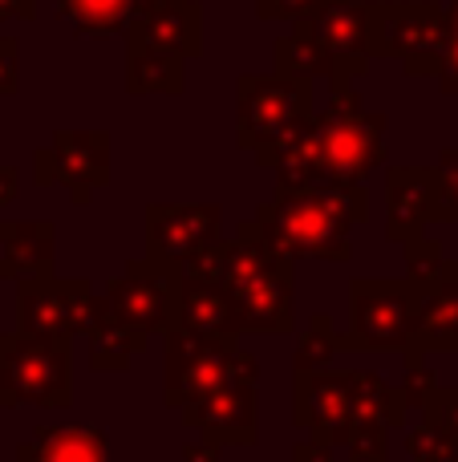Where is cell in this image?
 I'll return each mask as SVG.
<instances>
[{"label":"cell","mask_w":458,"mask_h":462,"mask_svg":"<svg viewBox=\"0 0 458 462\" xmlns=\"http://www.w3.org/2000/svg\"><path fill=\"white\" fill-rule=\"evenodd\" d=\"M179 458H183V462H224V447H215V442H203V439H191Z\"/></svg>","instance_id":"32"},{"label":"cell","mask_w":458,"mask_h":462,"mask_svg":"<svg viewBox=\"0 0 458 462\" xmlns=\"http://www.w3.org/2000/svg\"><path fill=\"white\" fill-rule=\"evenodd\" d=\"M353 426H378V430H406L410 410H406L398 385H389L381 374L353 369Z\"/></svg>","instance_id":"20"},{"label":"cell","mask_w":458,"mask_h":462,"mask_svg":"<svg viewBox=\"0 0 458 462\" xmlns=\"http://www.w3.org/2000/svg\"><path fill=\"white\" fill-rule=\"evenodd\" d=\"M422 357H426V353L406 349V377H402V385H398V393H402L406 410H418V414H422V406H426V402L435 398V390H438L435 369H430Z\"/></svg>","instance_id":"26"},{"label":"cell","mask_w":458,"mask_h":462,"mask_svg":"<svg viewBox=\"0 0 458 462\" xmlns=\"http://www.w3.org/2000/svg\"><path fill=\"white\" fill-rule=\"evenodd\" d=\"M292 418L313 442L345 447L353 430V369L292 374Z\"/></svg>","instance_id":"10"},{"label":"cell","mask_w":458,"mask_h":462,"mask_svg":"<svg viewBox=\"0 0 458 462\" xmlns=\"http://www.w3.org/2000/svg\"><path fill=\"white\" fill-rule=\"evenodd\" d=\"M325 5L329 0H260V13L272 16V21H297V16H308Z\"/></svg>","instance_id":"31"},{"label":"cell","mask_w":458,"mask_h":462,"mask_svg":"<svg viewBox=\"0 0 458 462\" xmlns=\"http://www.w3.org/2000/svg\"><path fill=\"white\" fill-rule=\"evenodd\" d=\"M406 458L410 462H458V442L443 426L426 422L418 414V422L406 426Z\"/></svg>","instance_id":"25"},{"label":"cell","mask_w":458,"mask_h":462,"mask_svg":"<svg viewBox=\"0 0 458 462\" xmlns=\"http://www.w3.org/2000/svg\"><path fill=\"white\" fill-rule=\"evenodd\" d=\"M289 151L308 154V171H313L308 187H313V179H321V183H329V187H357L365 179V171H370L381 154V118L378 114L353 110L349 97H341L321 118L316 134L308 138L305 146L292 143Z\"/></svg>","instance_id":"4"},{"label":"cell","mask_w":458,"mask_h":462,"mask_svg":"<svg viewBox=\"0 0 458 462\" xmlns=\"http://www.w3.org/2000/svg\"><path fill=\"white\" fill-rule=\"evenodd\" d=\"M414 349L430 353V349H454L458 353V288L451 280L422 288L418 296V337Z\"/></svg>","instance_id":"21"},{"label":"cell","mask_w":458,"mask_h":462,"mask_svg":"<svg viewBox=\"0 0 458 462\" xmlns=\"http://www.w3.org/2000/svg\"><path fill=\"white\" fill-rule=\"evenodd\" d=\"M179 276L211 280L227 292L235 317V333H289L292 328V272L289 260L256 231L243 224L232 244H215L179 268Z\"/></svg>","instance_id":"1"},{"label":"cell","mask_w":458,"mask_h":462,"mask_svg":"<svg viewBox=\"0 0 458 462\" xmlns=\"http://www.w3.org/2000/svg\"><path fill=\"white\" fill-rule=\"evenodd\" d=\"M240 349L235 337H191L170 328L162 361V402L183 410L187 402L219 390L227 382V361Z\"/></svg>","instance_id":"9"},{"label":"cell","mask_w":458,"mask_h":462,"mask_svg":"<svg viewBox=\"0 0 458 462\" xmlns=\"http://www.w3.org/2000/svg\"><path fill=\"white\" fill-rule=\"evenodd\" d=\"M175 300H179V272L167 268V263L138 260L105 284L102 304L134 333L154 337L175 328Z\"/></svg>","instance_id":"7"},{"label":"cell","mask_w":458,"mask_h":462,"mask_svg":"<svg viewBox=\"0 0 458 462\" xmlns=\"http://www.w3.org/2000/svg\"><path fill=\"white\" fill-rule=\"evenodd\" d=\"M199 13L187 0H167V5H154L138 16L134 24V41L146 49H159V53L183 57L199 49Z\"/></svg>","instance_id":"16"},{"label":"cell","mask_w":458,"mask_h":462,"mask_svg":"<svg viewBox=\"0 0 458 462\" xmlns=\"http://www.w3.org/2000/svg\"><path fill=\"white\" fill-rule=\"evenodd\" d=\"M365 0H329L325 8H316V21L308 24V37L316 41L329 65L337 69V61H345L349 69H365Z\"/></svg>","instance_id":"13"},{"label":"cell","mask_w":458,"mask_h":462,"mask_svg":"<svg viewBox=\"0 0 458 462\" xmlns=\"http://www.w3.org/2000/svg\"><path fill=\"white\" fill-rule=\"evenodd\" d=\"M73 402V341L8 333L0 337V406L61 410Z\"/></svg>","instance_id":"3"},{"label":"cell","mask_w":458,"mask_h":462,"mask_svg":"<svg viewBox=\"0 0 458 462\" xmlns=\"http://www.w3.org/2000/svg\"><path fill=\"white\" fill-rule=\"evenodd\" d=\"M443 276H446V280H451V284L458 288V255H454V260H446V268H443Z\"/></svg>","instance_id":"34"},{"label":"cell","mask_w":458,"mask_h":462,"mask_svg":"<svg viewBox=\"0 0 458 462\" xmlns=\"http://www.w3.org/2000/svg\"><path fill=\"white\" fill-rule=\"evenodd\" d=\"M0 276L8 280H41L53 276V227L49 224H5L0 227Z\"/></svg>","instance_id":"17"},{"label":"cell","mask_w":458,"mask_h":462,"mask_svg":"<svg viewBox=\"0 0 458 462\" xmlns=\"http://www.w3.org/2000/svg\"><path fill=\"white\" fill-rule=\"evenodd\" d=\"M183 422L191 430H199L203 442L215 447H252L260 439V402L256 390L243 385H219V390L203 393V398L187 402L183 406Z\"/></svg>","instance_id":"12"},{"label":"cell","mask_w":458,"mask_h":462,"mask_svg":"<svg viewBox=\"0 0 458 462\" xmlns=\"http://www.w3.org/2000/svg\"><path fill=\"white\" fill-rule=\"evenodd\" d=\"M16 458H24V462H110V439H105V430L81 426V422L37 426L16 447Z\"/></svg>","instance_id":"14"},{"label":"cell","mask_w":458,"mask_h":462,"mask_svg":"<svg viewBox=\"0 0 458 462\" xmlns=\"http://www.w3.org/2000/svg\"><path fill=\"white\" fill-rule=\"evenodd\" d=\"M345 455L349 462H389V434L378 426H353L345 439Z\"/></svg>","instance_id":"28"},{"label":"cell","mask_w":458,"mask_h":462,"mask_svg":"<svg viewBox=\"0 0 458 462\" xmlns=\"http://www.w3.org/2000/svg\"><path fill=\"white\" fill-rule=\"evenodd\" d=\"M130 13V0H61V16L78 24V32H118Z\"/></svg>","instance_id":"24"},{"label":"cell","mask_w":458,"mask_h":462,"mask_svg":"<svg viewBox=\"0 0 458 462\" xmlns=\"http://www.w3.org/2000/svg\"><path fill=\"white\" fill-rule=\"evenodd\" d=\"M337 349H341V337L333 333V320L313 317L308 328L300 333V341H297L292 374H321V369H329V361L337 357Z\"/></svg>","instance_id":"23"},{"label":"cell","mask_w":458,"mask_h":462,"mask_svg":"<svg viewBox=\"0 0 458 462\" xmlns=\"http://www.w3.org/2000/svg\"><path fill=\"white\" fill-rule=\"evenodd\" d=\"M365 219L362 187H280L256 231L284 260H349V231Z\"/></svg>","instance_id":"2"},{"label":"cell","mask_w":458,"mask_h":462,"mask_svg":"<svg viewBox=\"0 0 458 462\" xmlns=\"http://www.w3.org/2000/svg\"><path fill=\"white\" fill-rule=\"evenodd\" d=\"M418 296L410 280H353L349 288V333L341 349H414Z\"/></svg>","instance_id":"5"},{"label":"cell","mask_w":458,"mask_h":462,"mask_svg":"<svg viewBox=\"0 0 458 462\" xmlns=\"http://www.w3.org/2000/svg\"><path fill=\"white\" fill-rule=\"evenodd\" d=\"M430 179H435V219H458V154H446V162Z\"/></svg>","instance_id":"29"},{"label":"cell","mask_w":458,"mask_h":462,"mask_svg":"<svg viewBox=\"0 0 458 462\" xmlns=\"http://www.w3.org/2000/svg\"><path fill=\"white\" fill-rule=\"evenodd\" d=\"M175 328L191 337H240L227 292L211 280L179 276V300H175Z\"/></svg>","instance_id":"15"},{"label":"cell","mask_w":458,"mask_h":462,"mask_svg":"<svg viewBox=\"0 0 458 462\" xmlns=\"http://www.w3.org/2000/svg\"><path fill=\"white\" fill-rule=\"evenodd\" d=\"M406 462H410V458H406Z\"/></svg>","instance_id":"36"},{"label":"cell","mask_w":458,"mask_h":462,"mask_svg":"<svg viewBox=\"0 0 458 462\" xmlns=\"http://www.w3.org/2000/svg\"><path fill=\"white\" fill-rule=\"evenodd\" d=\"M422 418L435 422V426H443V430L458 442V385H438L435 398L422 406Z\"/></svg>","instance_id":"30"},{"label":"cell","mask_w":458,"mask_h":462,"mask_svg":"<svg viewBox=\"0 0 458 462\" xmlns=\"http://www.w3.org/2000/svg\"><path fill=\"white\" fill-rule=\"evenodd\" d=\"M443 268H446V260H443V247L435 244V239H410L406 244V272H410V284L414 288H430V284H438L443 280Z\"/></svg>","instance_id":"27"},{"label":"cell","mask_w":458,"mask_h":462,"mask_svg":"<svg viewBox=\"0 0 458 462\" xmlns=\"http://www.w3.org/2000/svg\"><path fill=\"white\" fill-rule=\"evenodd\" d=\"M435 219V179L422 171H398L389 179V239H410L422 236V224Z\"/></svg>","instance_id":"18"},{"label":"cell","mask_w":458,"mask_h":462,"mask_svg":"<svg viewBox=\"0 0 458 462\" xmlns=\"http://www.w3.org/2000/svg\"><path fill=\"white\" fill-rule=\"evenodd\" d=\"M97 312V296L89 288V280H24L21 296H16V333L29 337H57V341H73L86 337L89 320Z\"/></svg>","instance_id":"8"},{"label":"cell","mask_w":458,"mask_h":462,"mask_svg":"<svg viewBox=\"0 0 458 462\" xmlns=\"http://www.w3.org/2000/svg\"><path fill=\"white\" fill-rule=\"evenodd\" d=\"M219 244V208H151L146 211V260L187 268Z\"/></svg>","instance_id":"11"},{"label":"cell","mask_w":458,"mask_h":462,"mask_svg":"<svg viewBox=\"0 0 458 462\" xmlns=\"http://www.w3.org/2000/svg\"><path fill=\"white\" fill-rule=\"evenodd\" d=\"M86 337H89V365H94L97 374H122V369L146 349V337L134 333L130 325H122L102 300H97V312H94V320H89Z\"/></svg>","instance_id":"19"},{"label":"cell","mask_w":458,"mask_h":462,"mask_svg":"<svg viewBox=\"0 0 458 462\" xmlns=\"http://www.w3.org/2000/svg\"><path fill=\"white\" fill-rule=\"evenodd\" d=\"M308 118L305 78H243L240 81V138L260 146V162H272L300 138Z\"/></svg>","instance_id":"6"},{"label":"cell","mask_w":458,"mask_h":462,"mask_svg":"<svg viewBox=\"0 0 458 462\" xmlns=\"http://www.w3.org/2000/svg\"><path fill=\"white\" fill-rule=\"evenodd\" d=\"M292 462H333V447H325V442H297V450H292Z\"/></svg>","instance_id":"33"},{"label":"cell","mask_w":458,"mask_h":462,"mask_svg":"<svg viewBox=\"0 0 458 462\" xmlns=\"http://www.w3.org/2000/svg\"><path fill=\"white\" fill-rule=\"evenodd\" d=\"M183 86V61L179 57H170V53H159V49H146V45H138V53L130 49V89H175Z\"/></svg>","instance_id":"22"},{"label":"cell","mask_w":458,"mask_h":462,"mask_svg":"<svg viewBox=\"0 0 458 462\" xmlns=\"http://www.w3.org/2000/svg\"><path fill=\"white\" fill-rule=\"evenodd\" d=\"M13 462H24V458H13Z\"/></svg>","instance_id":"35"}]
</instances>
